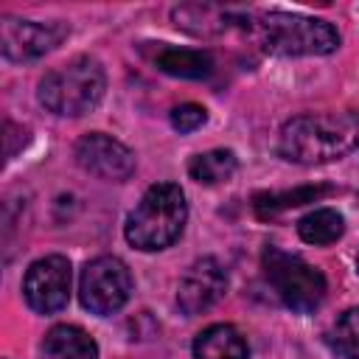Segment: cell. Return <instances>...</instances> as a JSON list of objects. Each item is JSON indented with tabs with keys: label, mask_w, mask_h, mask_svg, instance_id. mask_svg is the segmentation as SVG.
Returning a JSON list of instances; mask_svg holds the SVG:
<instances>
[{
	"label": "cell",
	"mask_w": 359,
	"mask_h": 359,
	"mask_svg": "<svg viewBox=\"0 0 359 359\" xmlns=\"http://www.w3.org/2000/svg\"><path fill=\"white\" fill-rule=\"evenodd\" d=\"M356 266H359V255H356Z\"/></svg>",
	"instance_id": "cell-19"
},
{
	"label": "cell",
	"mask_w": 359,
	"mask_h": 359,
	"mask_svg": "<svg viewBox=\"0 0 359 359\" xmlns=\"http://www.w3.org/2000/svg\"><path fill=\"white\" fill-rule=\"evenodd\" d=\"M208 121V112H205V107H199V104H180V107H174L171 109V126L177 129V132H194V129H199L202 123Z\"/></svg>",
	"instance_id": "cell-18"
},
{
	"label": "cell",
	"mask_w": 359,
	"mask_h": 359,
	"mask_svg": "<svg viewBox=\"0 0 359 359\" xmlns=\"http://www.w3.org/2000/svg\"><path fill=\"white\" fill-rule=\"evenodd\" d=\"M325 342H328V348L337 356H342V359H359V306L342 311L331 323V328L325 334Z\"/></svg>",
	"instance_id": "cell-16"
},
{
	"label": "cell",
	"mask_w": 359,
	"mask_h": 359,
	"mask_svg": "<svg viewBox=\"0 0 359 359\" xmlns=\"http://www.w3.org/2000/svg\"><path fill=\"white\" fill-rule=\"evenodd\" d=\"M39 356L42 359H95L98 345L79 325H53L42 339Z\"/></svg>",
	"instance_id": "cell-11"
},
{
	"label": "cell",
	"mask_w": 359,
	"mask_h": 359,
	"mask_svg": "<svg viewBox=\"0 0 359 359\" xmlns=\"http://www.w3.org/2000/svg\"><path fill=\"white\" fill-rule=\"evenodd\" d=\"M258 45L272 56H325L339 48V34L328 20L269 11L250 25Z\"/></svg>",
	"instance_id": "cell-3"
},
{
	"label": "cell",
	"mask_w": 359,
	"mask_h": 359,
	"mask_svg": "<svg viewBox=\"0 0 359 359\" xmlns=\"http://www.w3.org/2000/svg\"><path fill=\"white\" fill-rule=\"evenodd\" d=\"M194 359H250V348L233 325L216 323L196 334Z\"/></svg>",
	"instance_id": "cell-12"
},
{
	"label": "cell",
	"mask_w": 359,
	"mask_h": 359,
	"mask_svg": "<svg viewBox=\"0 0 359 359\" xmlns=\"http://www.w3.org/2000/svg\"><path fill=\"white\" fill-rule=\"evenodd\" d=\"M359 146V112L297 115L283 123L278 151L292 163H328Z\"/></svg>",
	"instance_id": "cell-1"
},
{
	"label": "cell",
	"mask_w": 359,
	"mask_h": 359,
	"mask_svg": "<svg viewBox=\"0 0 359 359\" xmlns=\"http://www.w3.org/2000/svg\"><path fill=\"white\" fill-rule=\"evenodd\" d=\"M331 188H325V185H309V188H294V191H283V194H258L252 205H255L258 216H275V213H280L286 208H297L303 202H314L317 196H323Z\"/></svg>",
	"instance_id": "cell-17"
},
{
	"label": "cell",
	"mask_w": 359,
	"mask_h": 359,
	"mask_svg": "<svg viewBox=\"0 0 359 359\" xmlns=\"http://www.w3.org/2000/svg\"><path fill=\"white\" fill-rule=\"evenodd\" d=\"M238 168V160L230 149H210L202 151L196 157H191L188 163V174L191 180L202 182V185H216V182H227Z\"/></svg>",
	"instance_id": "cell-14"
},
{
	"label": "cell",
	"mask_w": 359,
	"mask_h": 359,
	"mask_svg": "<svg viewBox=\"0 0 359 359\" xmlns=\"http://www.w3.org/2000/svg\"><path fill=\"white\" fill-rule=\"evenodd\" d=\"M76 163L101 180H126L135 171V154L104 132H90L76 143Z\"/></svg>",
	"instance_id": "cell-9"
},
{
	"label": "cell",
	"mask_w": 359,
	"mask_h": 359,
	"mask_svg": "<svg viewBox=\"0 0 359 359\" xmlns=\"http://www.w3.org/2000/svg\"><path fill=\"white\" fill-rule=\"evenodd\" d=\"M185 219H188V205L182 188L174 182H157L140 196V202L126 219L123 233L132 247L143 252H154L180 238Z\"/></svg>",
	"instance_id": "cell-2"
},
{
	"label": "cell",
	"mask_w": 359,
	"mask_h": 359,
	"mask_svg": "<svg viewBox=\"0 0 359 359\" xmlns=\"http://www.w3.org/2000/svg\"><path fill=\"white\" fill-rule=\"evenodd\" d=\"M157 70L177 79H205L213 70V59L205 50L194 48H160L154 56Z\"/></svg>",
	"instance_id": "cell-13"
},
{
	"label": "cell",
	"mask_w": 359,
	"mask_h": 359,
	"mask_svg": "<svg viewBox=\"0 0 359 359\" xmlns=\"http://www.w3.org/2000/svg\"><path fill=\"white\" fill-rule=\"evenodd\" d=\"M67 28L62 22H34L6 17L0 25V50L8 62H31L53 50L65 39Z\"/></svg>",
	"instance_id": "cell-8"
},
{
	"label": "cell",
	"mask_w": 359,
	"mask_h": 359,
	"mask_svg": "<svg viewBox=\"0 0 359 359\" xmlns=\"http://www.w3.org/2000/svg\"><path fill=\"white\" fill-rule=\"evenodd\" d=\"M132 294V272L115 255H98L87 261L79 278V300L87 311L107 317L123 309Z\"/></svg>",
	"instance_id": "cell-6"
},
{
	"label": "cell",
	"mask_w": 359,
	"mask_h": 359,
	"mask_svg": "<svg viewBox=\"0 0 359 359\" xmlns=\"http://www.w3.org/2000/svg\"><path fill=\"white\" fill-rule=\"evenodd\" d=\"M297 233L306 244H314V247L334 244L345 233V219L334 208H317L297 222Z\"/></svg>",
	"instance_id": "cell-15"
},
{
	"label": "cell",
	"mask_w": 359,
	"mask_h": 359,
	"mask_svg": "<svg viewBox=\"0 0 359 359\" xmlns=\"http://www.w3.org/2000/svg\"><path fill=\"white\" fill-rule=\"evenodd\" d=\"M264 275L272 286V292L280 297V303L297 314H311L323 297H325V275L303 261L294 252L266 247L264 250Z\"/></svg>",
	"instance_id": "cell-5"
},
{
	"label": "cell",
	"mask_w": 359,
	"mask_h": 359,
	"mask_svg": "<svg viewBox=\"0 0 359 359\" xmlns=\"http://www.w3.org/2000/svg\"><path fill=\"white\" fill-rule=\"evenodd\" d=\"M70 261L65 255H45L34 261L22 278L25 303L36 314H56L70 300Z\"/></svg>",
	"instance_id": "cell-7"
},
{
	"label": "cell",
	"mask_w": 359,
	"mask_h": 359,
	"mask_svg": "<svg viewBox=\"0 0 359 359\" xmlns=\"http://www.w3.org/2000/svg\"><path fill=\"white\" fill-rule=\"evenodd\" d=\"M107 90V73L93 56H73L39 81V104L62 118H79L98 107Z\"/></svg>",
	"instance_id": "cell-4"
},
{
	"label": "cell",
	"mask_w": 359,
	"mask_h": 359,
	"mask_svg": "<svg viewBox=\"0 0 359 359\" xmlns=\"http://www.w3.org/2000/svg\"><path fill=\"white\" fill-rule=\"evenodd\" d=\"M227 289V275H224V266L216 261V258H199L194 261L185 275L180 278V286H177V303L180 309L194 317V314H202L208 311Z\"/></svg>",
	"instance_id": "cell-10"
}]
</instances>
